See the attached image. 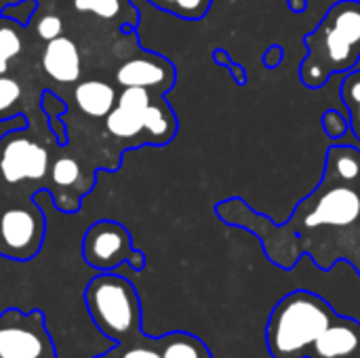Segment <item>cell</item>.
Listing matches in <instances>:
<instances>
[{"mask_svg":"<svg viewBox=\"0 0 360 358\" xmlns=\"http://www.w3.org/2000/svg\"><path fill=\"white\" fill-rule=\"evenodd\" d=\"M259 222L274 232H259L268 257L289 270L304 251L312 255L321 270H329V253L335 241L360 222V150L352 146H331L325 156V173L319 188L306 196L285 226H274L270 217L257 213Z\"/></svg>","mask_w":360,"mask_h":358,"instance_id":"6da1fadb","label":"cell"},{"mask_svg":"<svg viewBox=\"0 0 360 358\" xmlns=\"http://www.w3.org/2000/svg\"><path fill=\"white\" fill-rule=\"evenodd\" d=\"M306 57L300 78L308 89H323L331 76L348 74L360 61V2H335L321 23L304 36Z\"/></svg>","mask_w":360,"mask_h":358,"instance_id":"7a4b0ae2","label":"cell"},{"mask_svg":"<svg viewBox=\"0 0 360 358\" xmlns=\"http://www.w3.org/2000/svg\"><path fill=\"white\" fill-rule=\"evenodd\" d=\"M340 314L319 293L297 289L285 295L266 323V346L272 358H308L316 340Z\"/></svg>","mask_w":360,"mask_h":358,"instance_id":"3957f363","label":"cell"},{"mask_svg":"<svg viewBox=\"0 0 360 358\" xmlns=\"http://www.w3.org/2000/svg\"><path fill=\"white\" fill-rule=\"evenodd\" d=\"M84 306L95 329L116 346L141 335L139 295L124 276L97 274L84 289Z\"/></svg>","mask_w":360,"mask_h":358,"instance_id":"277c9868","label":"cell"},{"mask_svg":"<svg viewBox=\"0 0 360 358\" xmlns=\"http://www.w3.org/2000/svg\"><path fill=\"white\" fill-rule=\"evenodd\" d=\"M82 257L99 272H112L124 262L133 270H143L146 266V255L133 249L129 230L112 219L97 222L86 230L82 241Z\"/></svg>","mask_w":360,"mask_h":358,"instance_id":"5b68a950","label":"cell"},{"mask_svg":"<svg viewBox=\"0 0 360 358\" xmlns=\"http://www.w3.org/2000/svg\"><path fill=\"white\" fill-rule=\"evenodd\" d=\"M0 358H55L40 312L6 310L0 317Z\"/></svg>","mask_w":360,"mask_h":358,"instance_id":"8992f818","label":"cell"},{"mask_svg":"<svg viewBox=\"0 0 360 358\" xmlns=\"http://www.w3.org/2000/svg\"><path fill=\"white\" fill-rule=\"evenodd\" d=\"M44 238V219L34 207H11L0 215V255L11 260L34 257Z\"/></svg>","mask_w":360,"mask_h":358,"instance_id":"52a82bcc","label":"cell"},{"mask_svg":"<svg viewBox=\"0 0 360 358\" xmlns=\"http://www.w3.org/2000/svg\"><path fill=\"white\" fill-rule=\"evenodd\" d=\"M49 169L46 150L30 139L17 137L6 143L0 158V173L8 184L21 179H42Z\"/></svg>","mask_w":360,"mask_h":358,"instance_id":"ba28073f","label":"cell"},{"mask_svg":"<svg viewBox=\"0 0 360 358\" xmlns=\"http://www.w3.org/2000/svg\"><path fill=\"white\" fill-rule=\"evenodd\" d=\"M116 80L122 87L158 89L165 93L175 82V68L171 61L158 55L133 57L116 70Z\"/></svg>","mask_w":360,"mask_h":358,"instance_id":"9c48e42d","label":"cell"},{"mask_svg":"<svg viewBox=\"0 0 360 358\" xmlns=\"http://www.w3.org/2000/svg\"><path fill=\"white\" fill-rule=\"evenodd\" d=\"M308 358H360V323L338 317L316 340Z\"/></svg>","mask_w":360,"mask_h":358,"instance_id":"30bf717a","label":"cell"},{"mask_svg":"<svg viewBox=\"0 0 360 358\" xmlns=\"http://www.w3.org/2000/svg\"><path fill=\"white\" fill-rule=\"evenodd\" d=\"M42 70L57 82H74L80 76V51L74 40L59 36L42 51Z\"/></svg>","mask_w":360,"mask_h":358,"instance_id":"8fae6325","label":"cell"},{"mask_svg":"<svg viewBox=\"0 0 360 358\" xmlns=\"http://www.w3.org/2000/svg\"><path fill=\"white\" fill-rule=\"evenodd\" d=\"M74 101L86 116L101 118L112 112L116 103V91L108 82L86 80L74 89Z\"/></svg>","mask_w":360,"mask_h":358,"instance_id":"7c38bea8","label":"cell"},{"mask_svg":"<svg viewBox=\"0 0 360 358\" xmlns=\"http://www.w3.org/2000/svg\"><path fill=\"white\" fill-rule=\"evenodd\" d=\"M143 129L152 143H169L177 133V118L165 101H152L143 110Z\"/></svg>","mask_w":360,"mask_h":358,"instance_id":"4fadbf2b","label":"cell"},{"mask_svg":"<svg viewBox=\"0 0 360 358\" xmlns=\"http://www.w3.org/2000/svg\"><path fill=\"white\" fill-rule=\"evenodd\" d=\"M156 348L162 358H211L209 348L190 333H169L156 340Z\"/></svg>","mask_w":360,"mask_h":358,"instance_id":"5bb4252c","label":"cell"},{"mask_svg":"<svg viewBox=\"0 0 360 358\" xmlns=\"http://www.w3.org/2000/svg\"><path fill=\"white\" fill-rule=\"evenodd\" d=\"M105 127L114 137H122V139L137 137V135L146 133V129H143V112L116 106L105 116Z\"/></svg>","mask_w":360,"mask_h":358,"instance_id":"9a60e30c","label":"cell"},{"mask_svg":"<svg viewBox=\"0 0 360 358\" xmlns=\"http://www.w3.org/2000/svg\"><path fill=\"white\" fill-rule=\"evenodd\" d=\"M340 97L348 110L350 131L354 139L360 141V70L354 68L348 74H344V80L340 84Z\"/></svg>","mask_w":360,"mask_h":358,"instance_id":"2e32d148","label":"cell"},{"mask_svg":"<svg viewBox=\"0 0 360 358\" xmlns=\"http://www.w3.org/2000/svg\"><path fill=\"white\" fill-rule=\"evenodd\" d=\"M152 6L186 21H200L209 13L213 0H148Z\"/></svg>","mask_w":360,"mask_h":358,"instance_id":"e0dca14e","label":"cell"},{"mask_svg":"<svg viewBox=\"0 0 360 358\" xmlns=\"http://www.w3.org/2000/svg\"><path fill=\"white\" fill-rule=\"evenodd\" d=\"M338 260H346L360 276V222L346 234L338 249Z\"/></svg>","mask_w":360,"mask_h":358,"instance_id":"ac0fdd59","label":"cell"},{"mask_svg":"<svg viewBox=\"0 0 360 358\" xmlns=\"http://www.w3.org/2000/svg\"><path fill=\"white\" fill-rule=\"evenodd\" d=\"M19 53H21V38L11 27H0V74L6 72L8 61Z\"/></svg>","mask_w":360,"mask_h":358,"instance_id":"d6986e66","label":"cell"},{"mask_svg":"<svg viewBox=\"0 0 360 358\" xmlns=\"http://www.w3.org/2000/svg\"><path fill=\"white\" fill-rule=\"evenodd\" d=\"M152 101L154 99H152L150 89H143V87H124V91L118 97V106L137 110V112H143Z\"/></svg>","mask_w":360,"mask_h":358,"instance_id":"ffe728a7","label":"cell"},{"mask_svg":"<svg viewBox=\"0 0 360 358\" xmlns=\"http://www.w3.org/2000/svg\"><path fill=\"white\" fill-rule=\"evenodd\" d=\"M51 177L57 186L68 188L80 177V167L74 158H59V160H55V165L51 169Z\"/></svg>","mask_w":360,"mask_h":358,"instance_id":"44dd1931","label":"cell"},{"mask_svg":"<svg viewBox=\"0 0 360 358\" xmlns=\"http://www.w3.org/2000/svg\"><path fill=\"white\" fill-rule=\"evenodd\" d=\"M321 124L327 137L331 139H342L350 131V118H346L340 110H327L321 116Z\"/></svg>","mask_w":360,"mask_h":358,"instance_id":"7402d4cb","label":"cell"},{"mask_svg":"<svg viewBox=\"0 0 360 358\" xmlns=\"http://www.w3.org/2000/svg\"><path fill=\"white\" fill-rule=\"evenodd\" d=\"M74 6L103 19H112L120 13V0H74Z\"/></svg>","mask_w":360,"mask_h":358,"instance_id":"603a6c76","label":"cell"},{"mask_svg":"<svg viewBox=\"0 0 360 358\" xmlns=\"http://www.w3.org/2000/svg\"><path fill=\"white\" fill-rule=\"evenodd\" d=\"M21 97V84L13 78H6L0 74V112H6L13 108Z\"/></svg>","mask_w":360,"mask_h":358,"instance_id":"cb8c5ba5","label":"cell"},{"mask_svg":"<svg viewBox=\"0 0 360 358\" xmlns=\"http://www.w3.org/2000/svg\"><path fill=\"white\" fill-rule=\"evenodd\" d=\"M213 59H215V63L217 65H221V68H228L230 70V74H232V78H234V82L236 84H247V72H245V68L243 65H238V63H234L232 61V57H230V53L226 51V49H221V46H217L215 51H213Z\"/></svg>","mask_w":360,"mask_h":358,"instance_id":"d4e9b609","label":"cell"},{"mask_svg":"<svg viewBox=\"0 0 360 358\" xmlns=\"http://www.w3.org/2000/svg\"><path fill=\"white\" fill-rule=\"evenodd\" d=\"M38 36L42 38V40H55V38H59L61 36V32H63V23H61V19L57 17V15H44L40 21H38Z\"/></svg>","mask_w":360,"mask_h":358,"instance_id":"484cf974","label":"cell"},{"mask_svg":"<svg viewBox=\"0 0 360 358\" xmlns=\"http://www.w3.org/2000/svg\"><path fill=\"white\" fill-rule=\"evenodd\" d=\"M120 358H162L160 350L156 348V340L146 344V346H131L129 350L122 352Z\"/></svg>","mask_w":360,"mask_h":358,"instance_id":"4316f807","label":"cell"},{"mask_svg":"<svg viewBox=\"0 0 360 358\" xmlns=\"http://www.w3.org/2000/svg\"><path fill=\"white\" fill-rule=\"evenodd\" d=\"M262 59H264V65L268 70H276L283 63V59H285V49L281 44H270Z\"/></svg>","mask_w":360,"mask_h":358,"instance_id":"83f0119b","label":"cell"},{"mask_svg":"<svg viewBox=\"0 0 360 358\" xmlns=\"http://www.w3.org/2000/svg\"><path fill=\"white\" fill-rule=\"evenodd\" d=\"M287 4L293 13H304L308 8V0H287Z\"/></svg>","mask_w":360,"mask_h":358,"instance_id":"f1b7e54d","label":"cell"}]
</instances>
